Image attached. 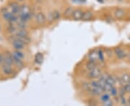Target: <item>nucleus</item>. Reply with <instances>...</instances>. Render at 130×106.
Listing matches in <instances>:
<instances>
[{"label": "nucleus", "instance_id": "f257e3e1", "mask_svg": "<svg viewBox=\"0 0 130 106\" xmlns=\"http://www.w3.org/2000/svg\"><path fill=\"white\" fill-rule=\"evenodd\" d=\"M102 74V69L99 68L98 67H96L95 69L88 71V73L87 74V78L91 80H95L99 78Z\"/></svg>", "mask_w": 130, "mask_h": 106}, {"label": "nucleus", "instance_id": "f03ea898", "mask_svg": "<svg viewBox=\"0 0 130 106\" xmlns=\"http://www.w3.org/2000/svg\"><path fill=\"white\" fill-rule=\"evenodd\" d=\"M35 21L38 25H40V26L44 25L47 22L46 16L43 12H38L35 16Z\"/></svg>", "mask_w": 130, "mask_h": 106}, {"label": "nucleus", "instance_id": "7ed1b4c3", "mask_svg": "<svg viewBox=\"0 0 130 106\" xmlns=\"http://www.w3.org/2000/svg\"><path fill=\"white\" fill-rule=\"evenodd\" d=\"M113 15L114 17V18L119 20H121L122 19H124L126 15V12L124 9L122 8H116L113 10Z\"/></svg>", "mask_w": 130, "mask_h": 106}, {"label": "nucleus", "instance_id": "20e7f679", "mask_svg": "<svg viewBox=\"0 0 130 106\" xmlns=\"http://www.w3.org/2000/svg\"><path fill=\"white\" fill-rule=\"evenodd\" d=\"M116 82L119 83V85H123L126 83H130V74L126 73H122L120 76L117 77Z\"/></svg>", "mask_w": 130, "mask_h": 106}, {"label": "nucleus", "instance_id": "39448f33", "mask_svg": "<svg viewBox=\"0 0 130 106\" xmlns=\"http://www.w3.org/2000/svg\"><path fill=\"white\" fill-rule=\"evenodd\" d=\"M11 42H12V47H14V49L15 50H23L25 48V45L24 44L23 42H22L21 41H20L19 40H18L17 38H15L14 36L12 37Z\"/></svg>", "mask_w": 130, "mask_h": 106}, {"label": "nucleus", "instance_id": "423d86ee", "mask_svg": "<svg viewBox=\"0 0 130 106\" xmlns=\"http://www.w3.org/2000/svg\"><path fill=\"white\" fill-rule=\"evenodd\" d=\"M113 53L116 56V57L119 59V60H123L126 57V52L121 47H115L114 50H113Z\"/></svg>", "mask_w": 130, "mask_h": 106}, {"label": "nucleus", "instance_id": "0eeeda50", "mask_svg": "<svg viewBox=\"0 0 130 106\" xmlns=\"http://www.w3.org/2000/svg\"><path fill=\"white\" fill-rule=\"evenodd\" d=\"M3 57H4L3 64L12 65V66L14 65V62H13V58H12V53H9V52H6L5 54L3 55Z\"/></svg>", "mask_w": 130, "mask_h": 106}, {"label": "nucleus", "instance_id": "6e6552de", "mask_svg": "<svg viewBox=\"0 0 130 106\" xmlns=\"http://www.w3.org/2000/svg\"><path fill=\"white\" fill-rule=\"evenodd\" d=\"M2 71L3 74H5V75H10L13 73L14 69L12 68V65H5V64H2Z\"/></svg>", "mask_w": 130, "mask_h": 106}, {"label": "nucleus", "instance_id": "1a4fd4ad", "mask_svg": "<svg viewBox=\"0 0 130 106\" xmlns=\"http://www.w3.org/2000/svg\"><path fill=\"white\" fill-rule=\"evenodd\" d=\"M83 14V9L77 8V9H74L72 14V17L74 19V20H80L82 18Z\"/></svg>", "mask_w": 130, "mask_h": 106}, {"label": "nucleus", "instance_id": "9d476101", "mask_svg": "<svg viewBox=\"0 0 130 106\" xmlns=\"http://www.w3.org/2000/svg\"><path fill=\"white\" fill-rule=\"evenodd\" d=\"M110 100H111V95H109L108 92H104L99 96V102H100L102 105L103 103L106 102L107 101Z\"/></svg>", "mask_w": 130, "mask_h": 106}, {"label": "nucleus", "instance_id": "9b49d317", "mask_svg": "<svg viewBox=\"0 0 130 106\" xmlns=\"http://www.w3.org/2000/svg\"><path fill=\"white\" fill-rule=\"evenodd\" d=\"M97 66V64L95 62V60H89L87 63L85 64V68L88 71H90V70H92V69H95Z\"/></svg>", "mask_w": 130, "mask_h": 106}, {"label": "nucleus", "instance_id": "f8f14e48", "mask_svg": "<svg viewBox=\"0 0 130 106\" xmlns=\"http://www.w3.org/2000/svg\"><path fill=\"white\" fill-rule=\"evenodd\" d=\"M10 8L12 10V13L13 14H19L20 13V6L16 3V2H13L12 4H10Z\"/></svg>", "mask_w": 130, "mask_h": 106}, {"label": "nucleus", "instance_id": "ddd939ff", "mask_svg": "<svg viewBox=\"0 0 130 106\" xmlns=\"http://www.w3.org/2000/svg\"><path fill=\"white\" fill-rule=\"evenodd\" d=\"M93 17V13L91 11H85V12H83L81 20H83V21H89V20L92 19Z\"/></svg>", "mask_w": 130, "mask_h": 106}, {"label": "nucleus", "instance_id": "4468645a", "mask_svg": "<svg viewBox=\"0 0 130 106\" xmlns=\"http://www.w3.org/2000/svg\"><path fill=\"white\" fill-rule=\"evenodd\" d=\"M12 58H13V62H14V64L18 68H20V69H22V68H23L24 66H25V65H24V62L23 61V60H20V59H19V58H18V57H16L12 53Z\"/></svg>", "mask_w": 130, "mask_h": 106}, {"label": "nucleus", "instance_id": "2eb2a0df", "mask_svg": "<svg viewBox=\"0 0 130 106\" xmlns=\"http://www.w3.org/2000/svg\"><path fill=\"white\" fill-rule=\"evenodd\" d=\"M14 37H15V38H17L18 40H19L20 41L23 42L25 45L30 44V42L31 41L30 38L29 37V35H28V36H15V35H14Z\"/></svg>", "mask_w": 130, "mask_h": 106}, {"label": "nucleus", "instance_id": "dca6fc26", "mask_svg": "<svg viewBox=\"0 0 130 106\" xmlns=\"http://www.w3.org/2000/svg\"><path fill=\"white\" fill-rule=\"evenodd\" d=\"M35 62L38 64V65H41L44 60V57L43 55L41 52H38L37 54L35 55Z\"/></svg>", "mask_w": 130, "mask_h": 106}, {"label": "nucleus", "instance_id": "f3484780", "mask_svg": "<svg viewBox=\"0 0 130 106\" xmlns=\"http://www.w3.org/2000/svg\"><path fill=\"white\" fill-rule=\"evenodd\" d=\"M73 11H74V8L72 7H68L64 11L63 16L65 18H70V17H72V14Z\"/></svg>", "mask_w": 130, "mask_h": 106}, {"label": "nucleus", "instance_id": "a211bd4d", "mask_svg": "<svg viewBox=\"0 0 130 106\" xmlns=\"http://www.w3.org/2000/svg\"><path fill=\"white\" fill-rule=\"evenodd\" d=\"M14 35L15 36H28L29 33L26 30V29H20L19 28V29H17Z\"/></svg>", "mask_w": 130, "mask_h": 106}, {"label": "nucleus", "instance_id": "6ab92c4d", "mask_svg": "<svg viewBox=\"0 0 130 106\" xmlns=\"http://www.w3.org/2000/svg\"><path fill=\"white\" fill-rule=\"evenodd\" d=\"M107 92L109 93V95H111V97H116L119 95V90L115 86H112L111 88L108 90V91Z\"/></svg>", "mask_w": 130, "mask_h": 106}, {"label": "nucleus", "instance_id": "aec40b11", "mask_svg": "<svg viewBox=\"0 0 130 106\" xmlns=\"http://www.w3.org/2000/svg\"><path fill=\"white\" fill-rule=\"evenodd\" d=\"M52 13V15H53V17H54V22L55 21H58L61 19V12L59 11V10H54L51 12Z\"/></svg>", "mask_w": 130, "mask_h": 106}, {"label": "nucleus", "instance_id": "412c9836", "mask_svg": "<svg viewBox=\"0 0 130 106\" xmlns=\"http://www.w3.org/2000/svg\"><path fill=\"white\" fill-rule=\"evenodd\" d=\"M2 16H3V18L5 19L6 21L9 22L10 19L12 18V17L13 16V14L12 12H9L7 10H5V12H2Z\"/></svg>", "mask_w": 130, "mask_h": 106}, {"label": "nucleus", "instance_id": "4be33fe9", "mask_svg": "<svg viewBox=\"0 0 130 106\" xmlns=\"http://www.w3.org/2000/svg\"><path fill=\"white\" fill-rule=\"evenodd\" d=\"M13 55H14L16 57H18L19 59H20V60H23L24 58H25V55H24L23 52H22L21 50H15L13 52H12Z\"/></svg>", "mask_w": 130, "mask_h": 106}, {"label": "nucleus", "instance_id": "5701e85b", "mask_svg": "<svg viewBox=\"0 0 130 106\" xmlns=\"http://www.w3.org/2000/svg\"><path fill=\"white\" fill-rule=\"evenodd\" d=\"M16 23L18 24V27L20 28V29H26V27H27L26 22H25L20 19H18V21Z\"/></svg>", "mask_w": 130, "mask_h": 106}, {"label": "nucleus", "instance_id": "b1692460", "mask_svg": "<svg viewBox=\"0 0 130 106\" xmlns=\"http://www.w3.org/2000/svg\"><path fill=\"white\" fill-rule=\"evenodd\" d=\"M122 89L125 92L126 94H130V83H126L122 85Z\"/></svg>", "mask_w": 130, "mask_h": 106}, {"label": "nucleus", "instance_id": "393cba45", "mask_svg": "<svg viewBox=\"0 0 130 106\" xmlns=\"http://www.w3.org/2000/svg\"><path fill=\"white\" fill-rule=\"evenodd\" d=\"M97 56L98 57V59L100 60V62H104V54H103V51L101 50H100L97 53Z\"/></svg>", "mask_w": 130, "mask_h": 106}, {"label": "nucleus", "instance_id": "a878e982", "mask_svg": "<svg viewBox=\"0 0 130 106\" xmlns=\"http://www.w3.org/2000/svg\"><path fill=\"white\" fill-rule=\"evenodd\" d=\"M17 29H18V28L15 27L14 26L11 25V26L8 28V32H9V33H11V34H14V32H15L16 30H17Z\"/></svg>", "mask_w": 130, "mask_h": 106}, {"label": "nucleus", "instance_id": "bb28decb", "mask_svg": "<svg viewBox=\"0 0 130 106\" xmlns=\"http://www.w3.org/2000/svg\"><path fill=\"white\" fill-rule=\"evenodd\" d=\"M3 62H4V57H3V55L0 53V65L3 64Z\"/></svg>", "mask_w": 130, "mask_h": 106}, {"label": "nucleus", "instance_id": "cd10ccee", "mask_svg": "<svg viewBox=\"0 0 130 106\" xmlns=\"http://www.w3.org/2000/svg\"><path fill=\"white\" fill-rule=\"evenodd\" d=\"M127 105H130V95L129 96V97L127 98Z\"/></svg>", "mask_w": 130, "mask_h": 106}, {"label": "nucleus", "instance_id": "c85d7f7f", "mask_svg": "<svg viewBox=\"0 0 130 106\" xmlns=\"http://www.w3.org/2000/svg\"><path fill=\"white\" fill-rule=\"evenodd\" d=\"M128 59H129V61L130 62V52L129 53V55H128Z\"/></svg>", "mask_w": 130, "mask_h": 106}, {"label": "nucleus", "instance_id": "c756f323", "mask_svg": "<svg viewBox=\"0 0 130 106\" xmlns=\"http://www.w3.org/2000/svg\"><path fill=\"white\" fill-rule=\"evenodd\" d=\"M129 18H130V14H129Z\"/></svg>", "mask_w": 130, "mask_h": 106}, {"label": "nucleus", "instance_id": "7c9ffc66", "mask_svg": "<svg viewBox=\"0 0 130 106\" xmlns=\"http://www.w3.org/2000/svg\"><path fill=\"white\" fill-rule=\"evenodd\" d=\"M0 29H1V26H0Z\"/></svg>", "mask_w": 130, "mask_h": 106}]
</instances>
